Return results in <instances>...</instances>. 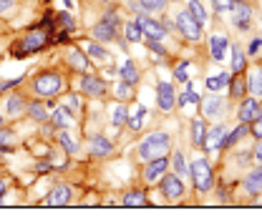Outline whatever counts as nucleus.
Returning a JSON list of instances; mask_svg holds the SVG:
<instances>
[{
    "label": "nucleus",
    "instance_id": "obj_1",
    "mask_svg": "<svg viewBox=\"0 0 262 221\" xmlns=\"http://www.w3.org/2000/svg\"><path fill=\"white\" fill-rule=\"evenodd\" d=\"M169 149H171V136L166 131H154L139 143V156L144 161H149V158L164 156Z\"/></svg>",
    "mask_w": 262,
    "mask_h": 221
},
{
    "label": "nucleus",
    "instance_id": "obj_2",
    "mask_svg": "<svg viewBox=\"0 0 262 221\" xmlns=\"http://www.w3.org/2000/svg\"><path fill=\"white\" fill-rule=\"evenodd\" d=\"M189 176H192V181H194V186L199 193H207V191L212 189V184H214V179H212V166L207 163V158L192 161Z\"/></svg>",
    "mask_w": 262,
    "mask_h": 221
},
{
    "label": "nucleus",
    "instance_id": "obj_3",
    "mask_svg": "<svg viewBox=\"0 0 262 221\" xmlns=\"http://www.w3.org/2000/svg\"><path fill=\"white\" fill-rule=\"evenodd\" d=\"M63 88V78L58 73H40L33 83V91L38 95H46V98H53L56 93H61Z\"/></svg>",
    "mask_w": 262,
    "mask_h": 221
},
{
    "label": "nucleus",
    "instance_id": "obj_4",
    "mask_svg": "<svg viewBox=\"0 0 262 221\" xmlns=\"http://www.w3.org/2000/svg\"><path fill=\"white\" fill-rule=\"evenodd\" d=\"M177 28L182 31V35H184L187 40H199V38H202V23L196 20L189 10H182V13L177 15Z\"/></svg>",
    "mask_w": 262,
    "mask_h": 221
},
{
    "label": "nucleus",
    "instance_id": "obj_5",
    "mask_svg": "<svg viewBox=\"0 0 262 221\" xmlns=\"http://www.w3.org/2000/svg\"><path fill=\"white\" fill-rule=\"evenodd\" d=\"M136 23L141 26V33H144L146 38H151V40H162L164 35H166V26H162L159 20H154L149 13H141V15L136 18Z\"/></svg>",
    "mask_w": 262,
    "mask_h": 221
},
{
    "label": "nucleus",
    "instance_id": "obj_6",
    "mask_svg": "<svg viewBox=\"0 0 262 221\" xmlns=\"http://www.w3.org/2000/svg\"><path fill=\"white\" fill-rule=\"evenodd\" d=\"M229 10H232V20H234V26H237L239 31H247L250 23H252V8H250L245 0H234Z\"/></svg>",
    "mask_w": 262,
    "mask_h": 221
},
{
    "label": "nucleus",
    "instance_id": "obj_7",
    "mask_svg": "<svg viewBox=\"0 0 262 221\" xmlns=\"http://www.w3.org/2000/svg\"><path fill=\"white\" fill-rule=\"evenodd\" d=\"M157 98H159V108L164 113H169L174 106H177V93H174V83H166V81H159L157 86Z\"/></svg>",
    "mask_w": 262,
    "mask_h": 221
},
{
    "label": "nucleus",
    "instance_id": "obj_8",
    "mask_svg": "<svg viewBox=\"0 0 262 221\" xmlns=\"http://www.w3.org/2000/svg\"><path fill=\"white\" fill-rule=\"evenodd\" d=\"M162 193L166 199H179L182 193H184V184H182V179L177 176V174H166L162 179Z\"/></svg>",
    "mask_w": 262,
    "mask_h": 221
},
{
    "label": "nucleus",
    "instance_id": "obj_9",
    "mask_svg": "<svg viewBox=\"0 0 262 221\" xmlns=\"http://www.w3.org/2000/svg\"><path fill=\"white\" fill-rule=\"evenodd\" d=\"M166 166H169V161L164 156H157V158H149V163H146V168H144V179L151 184V181H157V179H162L164 171H166Z\"/></svg>",
    "mask_w": 262,
    "mask_h": 221
},
{
    "label": "nucleus",
    "instance_id": "obj_10",
    "mask_svg": "<svg viewBox=\"0 0 262 221\" xmlns=\"http://www.w3.org/2000/svg\"><path fill=\"white\" fill-rule=\"evenodd\" d=\"M46 33L43 31H33L28 33L23 40H20V53H35V51H40L43 45H46Z\"/></svg>",
    "mask_w": 262,
    "mask_h": 221
},
{
    "label": "nucleus",
    "instance_id": "obj_11",
    "mask_svg": "<svg viewBox=\"0 0 262 221\" xmlns=\"http://www.w3.org/2000/svg\"><path fill=\"white\" fill-rule=\"evenodd\" d=\"M227 48H229V40H227L225 33H214V35H209V53H212L214 61H225Z\"/></svg>",
    "mask_w": 262,
    "mask_h": 221
},
{
    "label": "nucleus",
    "instance_id": "obj_12",
    "mask_svg": "<svg viewBox=\"0 0 262 221\" xmlns=\"http://www.w3.org/2000/svg\"><path fill=\"white\" fill-rule=\"evenodd\" d=\"M260 113H262V106L255 101V95H252V98H247V101L239 106V121H242V124H252Z\"/></svg>",
    "mask_w": 262,
    "mask_h": 221
},
{
    "label": "nucleus",
    "instance_id": "obj_13",
    "mask_svg": "<svg viewBox=\"0 0 262 221\" xmlns=\"http://www.w3.org/2000/svg\"><path fill=\"white\" fill-rule=\"evenodd\" d=\"M225 126H214V128H209L207 133H204V149L207 151H217V149H222V141H225Z\"/></svg>",
    "mask_w": 262,
    "mask_h": 221
},
{
    "label": "nucleus",
    "instance_id": "obj_14",
    "mask_svg": "<svg viewBox=\"0 0 262 221\" xmlns=\"http://www.w3.org/2000/svg\"><path fill=\"white\" fill-rule=\"evenodd\" d=\"M81 91L86 95H91V98H98V95L106 93V83L101 78H96V76H86L81 81Z\"/></svg>",
    "mask_w": 262,
    "mask_h": 221
},
{
    "label": "nucleus",
    "instance_id": "obj_15",
    "mask_svg": "<svg viewBox=\"0 0 262 221\" xmlns=\"http://www.w3.org/2000/svg\"><path fill=\"white\" fill-rule=\"evenodd\" d=\"M68 201H71V186L61 184V186H56V189L48 193V199H46V206H66Z\"/></svg>",
    "mask_w": 262,
    "mask_h": 221
},
{
    "label": "nucleus",
    "instance_id": "obj_16",
    "mask_svg": "<svg viewBox=\"0 0 262 221\" xmlns=\"http://www.w3.org/2000/svg\"><path fill=\"white\" fill-rule=\"evenodd\" d=\"M94 38L96 40H103V43H108V40H114V35H116V26H111L108 20H101L94 26Z\"/></svg>",
    "mask_w": 262,
    "mask_h": 221
},
{
    "label": "nucleus",
    "instance_id": "obj_17",
    "mask_svg": "<svg viewBox=\"0 0 262 221\" xmlns=\"http://www.w3.org/2000/svg\"><path fill=\"white\" fill-rule=\"evenodd\" d=\"M114 151V143L103 136H94L91 138V156H108Z\"/></svg>",
    "mask_w": 262,
    "mask_h": 221
},
{
    "label": "nucleus",
    "instance_id": "obj_18",
    "mask_svg": "<svg viewBox=\"0 0 262 221\" xmlns=\"http://www.w3.org/2000/svg\"><path fill=\"white\" fill-rule=\"evenodd\" d=\"M68 63H71V68H76V70H81V73H86V70L91 68L89 58H86L78 48H71V51H68Z\"/></svg>",
    "mask_w": 262,
    "mask_h": 221
},
{
    "label": "nucleus",
    "instance_id": "obj_19",
    "mask_svg": "<svg viewBox=\"0 0 262 221\" xmlns=\"http://www.w3.org/2000/svg\"><path fill=\"white\" fill-rule=\"evenodd\" d=\"M250 133V124H239V126L234 128L232 133H225V141H222V149H229V146H234L239 138H245Z\"/></svg>",
    "mask_w": 262,
    "mask_h": 221
},
{
    "label": "nucleus",
    "instance_id": "obj_20",
    "mask_svg": "<svg viewBox=\"0 0 262 221\" xmlns=\"http://www.w3.org/2000/svg\"><path fill=\"white\" fill-rule=\"evenodd\" d=\"M222 98H217V95H212V98H207V101H202V113L207 116V118H212V116H220V111H222Z\"/></svg>",
    "mask_w": 262,
    "mask_h": 221
},
{
    "label": "nucleus",
    "instance_id": "obj_21",
    "mask_svg": "<svg viewBox=\"0 0 262 221\" xmlns=\"http://www.w3.org/2000/svg\"><path fill=\"white\" fill-rule=\"evenodd\" d=\"M245 189H247V193H260L262 191V166H257V168L247 176Z\"/></svg>",
    "mask_w": 262,
    "mask_h": 221
},
{
    "label": "nucleus",
    "instance_id": "obj_22",
    "mask_svg": "<svg viewBox=\"0 0 262 221\" xmlns=\"http://www.w3.org/2000/svg\"><path fill=\"white\" fill-rule=\"evenodd\" d=\"M51 124H53V126H58V128H68L71 124H73V116L66 111L63 106H61V108H56V111L51 113Z\"/></svg>",
    "mask_w": 262,
    "mask_h": 221
},
{
    "label": "nucleus",
    "instance_id": "obj_23",
    "mask_svg": "<svg viewBox=\"0 0 262 221\" xmlns=\"http://www.w3.org/2000/svg\"><path fill=\"white\" fill-rule=\"evenodd\" d=\"M247 91L252 95H262V68L250 73V78H247Z\"/></svg>",
    "mask_w": 262,
    "mask_h": 221
},
{
    "label": "nucleus",
    "instance_id": "obj_24",
    "mask_svg": "<svg viewBox=\"0 0 262 221\" xmlns=\"http://www.w3.org/2000/svg\"><path fill=\"white\" fill-rule=\"evenodd\" d=\"M166 8V0H139V10L154 15V13H162Z\"/></svg>",
    "mask_w": 262,
    "mask_h": 221
},
{
    "label": "nucleus",
    "instance_id": "obj_25",
    "mask_svg": "<svg viewBox=\"0 0 262 221\" xmlns=\"http://www.w3.org/2000/svg\"><path fill=\"white\" fill-rule=\"evenodd\" d=\"M121 78H124V83L136 86V83H139V68L131 63V61H126V63H124V68H121Z\"/></svg>",
    "mask_w": 262,
    "mask_h": 221
},
{
    "label": "nucleus",
    "instance_id": "obj_26",
    "mask_svg": "<svg viewBox=\"0 0 262 221\" xmlns=\"http://www.w3.org/2000/svg\"><path fill=\"white\" fill-rule=\"evenodd\" d=\"M144 118H146V108H144V106H139V108L131 113L129 128L131 131H141V128H144Z\"/></svg>",
    "mask_w": 262,
    "mask_h": 221
},
{
    "label": "nucleus",
    "instance_id": "obj_27",
    "mask_svg": "<svg viewBox=\"0 0 262 221\" xmlns=\"http://www.w3.org/2000/svg\"><path fill=\"white\" fill-rule=\"evenodd\" d=\"M23 108H26V103H23L20 95H10V98L5 101V111H8V116H18Z\"/></svg>",
    "mask_w": 262,
    "mask_h": 221
},
{
    "label": "nucleus",
    "instance_id": "obj_28",
    "mask_svg": "<svg viewBox=\"0 0 262 221\" xmlns=\"http://www.w3.org/2000/svg\"><path fill=\"white\" fill-rule=\"evenodd\" d=\"M204 133H207V131H204V121H202V118H194V121H192V143H194V146H202V143H204Z\"/></svg>",
    "mask_w": 262,
    "mask_h": 221
},
{
    "label": "nucleus",
    "instance_id": "obj_29",
    "mask_svg": "<svg viewBox=\"0 0 262 221\" xmlns=\"http://www.w3.org/2000/svg\"><path fill=\"white\" fill-rule=\"evenodd\" d=\"M171 163H174L177 176H189V166H187V161H184V154H182V151H177V154L171 156Z\"/></svg>",
    "mask_w": 262,
    "mask_h": 221
},
{
    "label": "nucleus",
    "instance_id": "obj_30",
    "mask_svg": "<svg viewBox=\"0 0 262 221\" xmlns=\"http://www.w3.org/2000/svg\"><path fill=\"white\" fill-rule=\"evenodd\" d=\"M242 70H245V53L237 45H232V73H242Z\"/></svg>",
    "mask_w": 262,
    "mask_h": 221
},
{
    "label": "nucleus",
    "instance_id": "obj_31",
    "mask_svg": "<svg viewBox=\"0 0 262 221\" xmlns=\"http://www.w3.org/2000/svg\"><path fill=\"white\" fill-rule=\"evenodd\" d=\"M126 38H129L131 43H139V40L144 38V33H141V26L136 23V18L126 23Z\"/></svg>",
    "mask_w": 262,
    "mask_h": 221
},
{
    "label": "nucleus",
    "instance_id": "obj_32",
    "mask_svg": "<svg viewBox=\"0 0 262 221\" xmlns=\"http://www.w3.org/2000/svg\"><path fill=\"white\" fill-rule=\"evenodd\" d=\"M225 83H229V73H220L217 78H212V76H209L204 86H207V91H220Z\"/></svg>",
    "mask_w": 262,
    "mask_h": 221
},
{
    "label": "nucleus",
    "instance_id": "obj_33",
    "mask_svg": "<svg viewBox=\"0 0 262 221\" xmlns=\"http://www.w3.org/2000/svg\"><path fill=\"white\" fill-rule=\"evenodd\" d=\"M124 204H126V206H146V196H144L141 191H129V193L124 196Z\"/></svg>",
    "mask_w": 262,
    "mask_h": 221
},
{
    "label": "nucleus",
    "instance_id": "obj_34",
    "mask_svg": "<svg viewBox=\"0 0 262 221\" xmlns=\"http://www.w3.org/2000/svg\"><path fill=\"white\" fill-rule=\"evenodd\" d=\"M189 13L194 15V18L199 20V23H202V26L207 23V10L202 8V3H199V0H189Z\"/></svg>",
    "mask_w": 262,
    "mask_h": 221
},
{
    "label": "nucleus",
    "instance_id": "obj_35",
    "mask_svg": "<svg viewBox=\"0 0 262 221\" xmlns=\"http://www.w3.org/2000/svg\"><path fill=\"white\" fill-rule=\"evenodd\" d=\"M26 111L31 113L35 121H40V124H43V121L48 118V113H46V108H43L40 103H28V106H26Z\"/></svg>",
    "mask_w": 262,
    "mask_h": 221
},
{
    "label": "nucleus",
    "instance_id": "obj_36",
    "mask_svg": "<svg viewBox=\"0 0 262 221\" xmlns=\"http://www.w3.org/2000/svg\"><path fill=\"white\" fill-rule=\"evenodd\" d=\"M234 76H237V78L232 81V83H234V86H232V95H234V98H242L245 91H247V81L239 78V73H234Z\"/></svg>",
    "mask_w": 262,
    "mask_h": 221
},
{
    "label": "nucleus",
    "instance_id": "obj_37",
    "mask_svg": "<svg viewBox=\"0 0 262 221\" xmlns=\"http://www.w3.org/2000/svg\"><path fill=\"white\" fill-rule=\"evenodd\" d=\"M61 106H63L66 111H68V113H76V111H78V108H81V98H78V95H66L63 98V103H61Z\"/></svg>",
    "mask_w": 262,
    "mask_h": 221
},
{
    "label": "nucleus",
    "instance_id": "obj_38",
    "mask_svg": "<svg viewBox=\"0 0 262 221\" xmlns=\"http://www.w3.org/2000/svg\"><path fill=\"white\" fill-rule=\"evenodd\" d=\"M58 141H61V146H63V151H68V154H76L78 151V146H76V141L66 133V131H61V136H58Z\"/></svg>",
    "mask_w": 262,
    "mask_h": 221
},
{
    "label": "nucleus",
    "instance_id": "obj_39",
    "mask_svg": "<svg viewBox=\"0 0 262 221\" xmlns=\"http://www.w3.org/2000/svg\"><path fill=\"white\" fill-rule=\"evenodd\" d=\"M126 118H129V111H126L124 106H119V108L114 111V126H124Z\"/></svg>",
    "mask_w": 262,
    "mask_h": 221
},
{
    "label": "nucleus",
    "instance_id": "obj_40",
    "mask_svg": "<svg viewBox=\"0 0 262 221\" xmlns=\"http://www.w3.org/2000/svg\"><path fill=\"white\" fill-rule=\"evenodd\" d=\"M89 53H91V58H96V61H108V53H106L101 45H96V43L89 45Z\"/></svg>",
    "mask_w": 262,
    "mask_h": 221
},
{
    "label": "nucleus",
    "instance_id": "obj_41",
    "mask_svg": "<svg viewBox=\"0 0 262 221\" xmlns=\"http://www.w3.org/2000/svg\"><path fill=\"white\" fill-rule=\"evenodd\" d=\"M187 68H189V61H179V63H177V70H174V76H177L179 81H184V83H187Z\"/></svg>",
    "mask_w": 262,
    "mask_h": 221
},
{
    "label": "nucleus",
    "instance_id": "obj_42",
    "mask_svg": "<svg viewBox=\"0 0 262 221\" xmlns=\"http://www.w3.org/2000/svg\"><path fill=\"white\" fill-rule=\"evenodd\" d=\"M260 48H262V38L257 35V38H252V40H250V45H247V53H250V56H257V51H260Z\"/></svg>",
    "mask_w": 262,
    "mask_h": 221
},
{
    "label": "nucleus",
    "instance_id": "obj_43",
    "mask_svg": "<svg viewBox=\"0 0 262 221\" xmlns=\"http://www.w3.org/2000/svg\"><path fill=\"white\" fill-rule=\"evenodd\" d=\"M146 45L154 51V53H159V56H166V48H162L159 45V40H151V38H146Z\"/></svg>",
    "mask_w": 262,
    "mask_h": 221
},
{
    "label": "nucleus",
    "instance_id": "obj_44",
    "mask_svg": "<svg viewBox=\"0 0 262 221\" xmlns=\"http://www.w3.org/2000/svg\"><path fill=\"white\" fill-rule=\"evenodd\" d=\"M212 3H214V8L222 13V10H229V8H232V3H234V0H212Z\"/></svg>",
    "mask_w": 262,
    "mask_h": 221
},
{
    "label": "nucleus",
    "instance_id": "obj_45",
    "mask_svg": "<svg viewBox=\"0 0 262 221\" xmlns=\"http://www.w3.org/2000/svg\"><path fill=\"white\" fill-rule=\"evenodd\" d=\"M131 88H134V86H131V83H121V86H119V91H116V93H119V98H129V95H131Z\"/></svg>",
    "mask_w": 262,
    "mask_h": 221
},
{
    "label": "nucleus",
    "instance_id": "obj_46",
    "mask_svg": "<svg viewBox=\"0 0 262 221\" xmlns=\"http://www.w3.org/2000/svg\"><path fill=\"white\" fill-rule=\"evenodd\" d=\"M10 141H13V133H10V131H3V128H0V146H8Z\"/></svg>",
    "mask_w": 262,
    "mask_h": 221
},
{
    "label": "nucleus",
    "instance_id": "obj_47",
    "mask_svg": "<svg viewBox=\"0 0 262 221\" xmlns=\"http://www.w3.org/2000/svg\"><path fill=\"white\" fill-rule=\"evenodd\" d=\"M252 124H255V126L250 128V131H252L255 136H262V113L257 116V118H255V121H252Z\"/></svg>",
    "mask_w": 262,
    "mask_h": 221
},
{
    "label": "nucleus",
    "instance_id": "obj_48",
    "mask_svg": "<svg viewBox=\"0 0 262 221\" xmlns=\"http://www.w3.org/2000/svg\"><path fill=\"white\" fill-rule=\"evenodd\" d=\"M10 10H13V0H0V15H5Z\"/></svg>",
    "mask_w": 262,
    "mask_h": 221
},
{
    "label": "nucleus",
    "instance_id": "obj_49",
    "mask_svg": "<svg viewBox=\"0 0 262 221\" xmlns=\"http://www.w3.org/2000/svg\"><path fill=\"white\" fill-rule=\"evenodd\" d=\"M15 83H20V78H13V81H5V83H0V91H8V88H13Z\"/></svg>",
    "mask_w": 262,
    "mask_h": 221
},
{
    "label": "nucleus",
    "instance_id": "obj_50",
    "mask_svg": "<svg viewBox=\"0 0 262 221\" xmlns=\"http://www.w3.org/2000/svg\"><path fill=\"white\" fill-rule=\"evenodd\" d=\"M103 20H108L111 26H116V23H119V13H108V15H106Z\"/></svg>",
    "mask_w": 262,
    "mask_h": 221
},
{
    "label": "nucleus",
    "instance_id": "obj_51",
    "mask_svg": "<svg viewBox=\"0 0 262 221\" xmlns=\"http://www.w3.org/2000/svg\"><path fill=\"white\" fill-rule=\"evenodd\" d=\"M255 158H257V161L262 163V141L257 143V146H255Z\"/></svg>",
    "mask_w": 262,
    "mask_h": 221
},
{
    "label": "nucleus",
    "instance_id": "obj_52",
    "mask_svg": "<svg viewBox=\"0 0 262 221\" xmlns=\"http://www.w3.org/2000/svg\"><path fill=\"white\" fill-rule=\"evenodd\" d=\"M8 151V146H0V158H3V154Z\"/></svg>",
    "mask_w": 262,
    "mask_h": 221
},
{
    "label": "nucleus",
    "instance_id": "obj_53",
    "mask_svg": "<svg viewBox=\"0 0 262 221\" xmlns=\"http://www.w3.org/2000/svg\"><path fill=\"white\" fill-rule=\"evenodd\" d=\"M3 191H5V181H0V196H3Z\"/></svg>",
    "mask_w": 262,
    "mask_h": 221
},
{
    "label": "nucleus",
    "instance_id": "obj_54",
    "mask_svg": "<svg viewBox=\"0 0 262 221\" xmlns=\"http://www.w3.org/2000/svg\"><path fill=\"white\" fill-rule=\"evenodd\" d=\"M71 3H73V0H63V5H71Z\"/></svg>",
    "mask_w": 262,
    "mask_h": 221
},
{
    "label": "nucleus",
    "instance_id": "obj_55",
    "mask_svg": "<svg viewBox=\"0 0 262 221\" xmlns=\"http://www.w3.org/2000/svg\"><path fill=\"white\" fill-rule=\"evenodd\" d=\"M0 126H3V118H0Z\"/></svg>",
    "mask_w": 262,
    "mask_h": 221
}]
</instances>
